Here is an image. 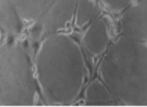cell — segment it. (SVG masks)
<instances>
[{"label":"cell","mask_w":147,"mask_h":107,"mask_svg":"<svg viewBox=\"0 0 147 107\" xmlns=\"http://www.w3.org/2000/svg\"><path fill=\"white\" fill-rule=\"evenodd\" d=\"M36 80L45 100L67 105L79 96L86 78V63L79 44L67 34H49L35 60Z\"/></svg>","instance_id":"cell-1"},{"label":"cell","mask_w":147,"mask_h":107,"mask_svg":"<svg viewBox=\"0 0 147 107\" xmlns=\"http://www.w3.org/2000/svg\"><path fill=\"white\" fill-rule=\"evenodd\" d=\"M99 74L120 104L146 106L147 41L120 36L104 52Z\"/></svg>","instance_id":"cell-2"},{"label":"cell","mask_w":147,"mask_h":107,"mask_svg":"<svg viewBox=\"0 0 147 107\" xmlns=\"http://www.w3.org/2000/svg\"><path fill=\"white\" fill-rule=\"evenodd\" d=\"M38 83L30 56L20 43L0 46V105L31 106L35 103Z\"/></svg>","instance_id":"cell-3"},{"label":"cell","mask_w":147,"mask_h":107,"mask_svg":"<svg viewBox=\"0 0 147 107\" xmlns=\"http://www.w3.org/2000/svg\"><path fill=\"white\" fill-rule=\"evenodd\" d=\"M78 0H54L39 18L42 29L53 34L66 28L74 19Z\"/></svg>","instance_id":"cell-4"},{"label":"cell","mask_w":147,"mask_h":107,"mask_svg":"<svg viewBox=\"0 0 147 107\" xmlns=\"http://www.w3.org/2000/svg\"><path fill=\"white\" fill-rule=\"evenodd\" d=\"M121 14L122 35L147 41V0H135Z\"/></svg>","instance_id":"cell-5"},{"label":"cell","mask_w":147,"mask_h":107,"mask_svg":"<svg viewBox=\"0 0 147 107\" xmlns=\"http://www.w3.org/2000/svg\"><path fill=\"white\" fill-rule=\"evenodd\" d=\"M82 43L93 56L104 54L110 45V33L108 24L102 17H96L87 25L83 34Z\"/></svg>","instance_id":"cell-6"},{"label":"cell","mask_w":147,"mask_h":107,"mask_svg":"<svg viewBox=\"0 0 147 107\" xmlns=\"http://www.w3.org/2000/svg\"><path fill=\"white\" fill-rule=\"evenodd\" d=\"M86 105H119L112 92L102 80L96 79L87 86L84 93Z\"/></svg>","instance_id":"cell-7"},{"label":"cell","mask_w":147,"mask_h":107,"mask_svg":"<svg viewBox=\"0 0 147 107\" xmlns=\"http://www.w3.org/2000/svg\"><path fill=\"white\" fill-rule=\"evenodd\" d=\"M0 25L12 33L21 32L23 28V19L13 0H0Z\"/></svg>","instance_id":"cell-8"},{"label":"cell","mask_w":147,"mask_h":107,"mask_svg":"<svg viewBox=\"0 0 147 107\" xmlns=\"http://www.w3.org/2000/svg\"><path fill=\"white\" fill-rule=\"evenodd\" d=\"M20 16L26 21H37L54 0H13Z\"/></svg>","instance_id":"cell-9"},{"label":"cell","mask_w":147,"mask_h":107,"mask_svg":"<svg viewBox=\"0 0 147 107\" xmlns=\"http://www.w3.org/2000/svg\"><path fill=\"white\" fill-rule=\"evenodd\" d=\"M99 10L93 0H78L75 11V24L78 28L87 26L93 19L98 17Z\"/></svg>","instance_id":"cell-10"},{"label":"cell","mask_w":147,"mask_h":107,"mask_svg":"<svg viewBox=\"0 0 147 107\" xmlns=\"http://www.w3.org/2000/svg\"><path fill=\"white\" fill-rule=\"evenodd\" d=\"M135 0H102L103 4L114 13H122Z\"/></svg>","instance_id":"cell-11"}]
</instances>
